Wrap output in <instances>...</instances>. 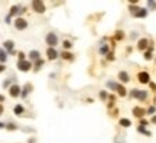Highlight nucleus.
Segmentation results:
<instances>
[{"instance_id":"35","label":"nucleus","mask_w":156,"mask_h":143,"mask_svg":"<svg viewBox=\"0 0 156 143\" xmlns=\"http://www.w3.org/2000/svg\"><path fill=\"white\" fill-rule=\"evenodd\" d=\"M9 84H10V80H6V81H4V83H3V87H4V88H6V87H7V85H9Z\"/></svg>"},{"instance_id":"18","label":"nucleus","mask_w":156,"mask_h":143,"mask_svg":"<svg viewBox=\"0 0 156 143\" xmlns=\"http://www.w3.org/2000/svg\"><path fill=\"white\" fill-rule=\"evenodd\" d=\"M119 125H120L121 127H130V126H132V122H130L129 119H120Z\"/></svg>"},{"instance_id":"13","label":"nucleus","mask_w":156,"mask_h":143,"mask_svg":"<svg viewBox=\"0 0 156 143\" xmlns=\"http://www.w3.org/2000/svg\"><path fill=\"white\" fill-rule=\"evenodd\" d=\"M31 91H32V85H31V84H26V85L23 87V90H22V92H20V97H22V98H26Z\"/></svg>"},{"instance_id":"27","label":"nucleus","mask_w":156,"mask_h":143,"mask_svg":"<svg viewBox=\"0 0 156 143\" xmlns=\"http://www.w3.org/2000/svg\"><path fill=\"white\" fill-rule=\"evenodd\" d=\"M62 46H64L65 49H69V48H72V43H71L69 41H64V42H62Z\"/></svg>"},{"instance_id":"30","label":"nucleus","mask_w":156,"mask_h":143,"mask_svg":"<svg viewBox=\"0 0 156 143\" xmlns=\"http://www.w3.org/2000/svg\"><path fill=\"white\" fill-rule=\"evenodd\" d=\"M100 98H101V100H105V98H107V92H105V91H100Z\"/></svg>"},{"instance_id":"41","label":"nucleus","mask_w":156,"mask_h":143,"mask_svg":"<svg viewBox=\"0 0 156 143\" xmlns=\"http://www.w3.org/2000/svg\"><path fill=\"white\" fill-rule=\"evenodd\" d=\"M3 110H4V108H3V106H1V104H0V116H1V114H3Z\"/></svg>"},{"instance_id":"22","label":"nucleus","mask_w":156,"mask_h":143,"mask_svg":"<svg viewBox=\"0 0 156 143\" xmlns=\"http://www.w3.org/2000/svg\"><path fill=\"white\" fill-rule=\"evenodd\" d=\"M42 64H43V59H38V61L35 62V71H39L41 67H42Z\"/></svg>"},{"instance_id":"39","label":"nucleus","mask_w":156,"mask_h":143,"mask_svg":"<svg viewBox=\"0 0 156 143\" xmlns=\"http://www.w3.org/2000/svg\"><path fill=\"white\" fill-rule=\"evenodd\" d=\"M6 23H10V16H9V15L6 16Z\"/></svg>"},{"instance_id":"29","label":"nucleus","mask_w":156,"mask_h":143,"mask_svg":"<svg viewBox=\"0 0 156 143\" xmlns=\"http://www.w3.org/2000/svg\"><path fill=\"white\" fill-rule=\"evenodd\" d=\"M147 7H149V9H152V10H155V9H156V1H152V0H150V1H147Z\"/></svg>"},{"instance_id":"36","label":"nucleus","mask_w":156,"mask_h":143,"mask_svg":"<svg viewBox=\"0 0 156 143\" xmlns=\"http://www.w3.org/2000/svg\"><path fill=\"white\" fill-rule=\"evenodd\" d=\"M4 70H6V67H4L3 64H0V72H3V71H4Z\"/></svg>"},{"instance_id":"31","label":"nucleus","mask_w":156,"mask_h":143,"mask_svg":"<svg viewBox=\"0 0 156 143\" xmlns=\"http://www.w3.org/2000/svg\"><path fill=\"white\" fill-rule=\"evenodd\" d=\"M155 111H156L155 106H152V107H149V108H147V114H153Z\"/></svg>"},{"instance_id":"14","label":"nucleus","mask_w":156,"mask_h":143,"mask_svg":"<svg viewBox=\"0 0 156 143\" xmlns=\"http://www.w3.org/2000/svg\"><path fill=\"white\" fill-rule=\"evenodd\" d=\"M4 51H9V52H13V46H15V42L13 41H4Z\"/></svg>"},{"instance_id":"9","label":"nucleus","mask_w":156,"mask_h":143,"mask_svg":"<svg viewBox=\"0 0 156 143\" xmlns=\"http://www.w3.org/2000/svg\"><path fill=\"white\" fill-rule=\"evenodd\" d=\"M46 56H48V59L53 61V59H56V58L59 56V54H58V51H56L55 48H48V49H46Z\"/></svg>"},{"instance_id":"40","label":"nucleus","mask_w":156,"mask_h":143,"mask_svg":"<svg viewBox=\"0 0 156 143\" xmlns=\"http://www.w3.org/2000/svg\"><path fill=\"white\" fill-rule=\"evenodd\" d=\"M3 101H4V95H1V94H0V103H3Z\"/></svg>"},{"instance_id":"7","label":"nucleus","mask_w":156,"mask_h":143,"mask_svg":"<svg viewBox=\"0 0 156 143\" xmlns=\"http://www.w3.org/2000/svg\"><path fill=\"white\" fill-rule=\"evenodd\" d=\"M137 80L139 83H142V84H149L150 83V75L146 71H142L137 74Z\"/></svg>"},{"instance_id":"11","label":"nucleus","mask_w":156,"mask_h":143,"mask_svg":"<svg viewBox=\"0 0 156 143\" xmlns=\"http://www.w3.org/2000/svg\"><path fill=\"white\" fill-rule=\"evenodd\" d=\"M119 80H120V83L126 84V83H129V81H130V75H129L126 71H120V72H119Z\"/></svg>"},{"instance_id":"15","label":"nucleus","mask_w":156,"mask_h":143,"mask_svg":"<svg viewBox=\"0 0 156 143\" xmlns=\"http://www.w3.org/2000/svg\"><path fill=\"white\" fill-rule=\"evenodd\" d=\"M13 111H15V114H16V116H22V114L25 113V107H23L22 104H16L15 108H13Z\"/></svg>"},{"instance_id":"43","label":"nucleus","mask_w":156,"mask_h":143,"mask_svg":"<svg viewBox=\"0 0 156 143\" xmlns=\"http://www.w3.org/2000/svg\"><path fill=\"white\" fill-rule=\"evenodd\" d=\"M3 127H6V125L4 123H0V129H3Z\"/></svg>"},{"instance_id":"5","label":"nucleus","mask_w":156,"mask_h":143,"mask_svg":"<svg viewBox=\"0 0 156 143\" xmlns=\"http://www.w3.org/2000/svg\"><path fill=\"white\" fill-rule=\"evenodd\" d=\"M17 68H19V71L26 72L32 68V64H31V61H17Z\"/></svg>"},{"instance_id":"16","label":"nucleus","mask_w":156,"mask_h":143,"mask_svg":"<svg viewBox=\"0 0 156 143\" xmlns=\"http://www.w3.org/2000/svg\"><path fill=\"white\" fill-rule=\"evenodd\" d=\"M17 13H22V10H20V7L19 6H13L12 9H10V12H9V16L12 18V16H15Z\"/></svg>"},{"instance_id":"38","label":"nucleus","mask_w":156,"mask_h":143,"mask_svg":"<svg viewBox=\"0 0 156 143\" xmlns=\"http://www.w3.org/2000/svg\"><path fill=\"white\" fill-rule=\"evenodd\" d=\"M149 85H150V88L152 90H156V85L153 84V83H149Z\"/></svg>"},{"instance_id":"6","label":"nucleus","mask_w":156,"mask_h":143,"mask_svg":"<svg viewBox=\"0 0 156 143\" xmlns=\"http://www.w3.org/2000/svg\"><path fill=\"white\" fill-rule=\"evenodd\" d=\"M15 28H16L17 31H25V29L28 28V22L23 18H17L16 20H15Z\"/></svg>"},{"instance_id":"20","label":"nucleus","mask_w":156,"mask_h":143,"mask_svg":"<svg viewBox=\"0 0 156 143\" xmlns=\"http://www.w3.org/2000/svg\"><path fill=\"white\" fill-rule=\"evenodd\" d=\"M6 59H7V52H6L4 49H0V62H1V64H4V62H6Z\"/></svg>"},{"instance_id":"19","label":"nucleus","mask_w":156,"mask_h":143,"mask_svg":"<svg viewBox=\"0 0 156 143\" xmlns=\"http://www.w3.org/2000/svg\"><path fill=\"white\" fill-rule=\"evenodd\" d=\"M61 56H62V59H65V61H67V59H68V61H72V59H74V55L71 54V52H67V51H64V52L61 54Z\"/></svg>"},{"instance_id":"26","label":"nucleus","mask_w":156,"mask_h":143,"mask_svg":"<svg viewBox=\"0 0 156 143\" xmlns=\"http://www.w3.org/2000/svg\"><path fill=\"white\" fill-rule=\"evenodd\" d=\"M137 132H140V133H143V134H146V136H150V132L145 130V127H143V126H139V127H137Z\"/></svg>"},{"instance_id":"12","label":"nucleus","mask_w":156,"mask_h":143,"mask_svg":"<svg viewBox=\"0 0 156 143\" xmlns=\"http://www.w3.org/2000/svg\"><path fill=\"white\" fill-rule=\"evenodd\" d=\"M133 114H135V117H137V119H142L145 114H146V110L142 107H135L133 108Z\"/></svg>"},{"instance_id":"37","label":"nucleus","mask_w":156,"mask_h":143,"mask_svg":"<svg viewBox=\"0 0 156 143\" xmlns=\"http://www.w3.org/2000/svg\"><path fill=\"white\" fill-rule=\"evenodd\" d=\"M140 125H142V126H146V125H147V122H146V120H143V119H142V120H140Z\"/></svg>"},{"instance_id":"21","label":"nucleus","mask_w":156,"mask_h":143,"mask_svg":"<svg viewBox=\"0 0 156 143\" xmlns=\"http://www.w3.org/2000/svg\"><path fill=\"white\" fill-rule=\"evenodd\" d=\"M29 56H31V59H32V61H35V62H36L38 59H41V58H39V52H38V51H31Z\"/></svg>"},{"instance_id":"4","label":"nucleus","mask_w":156,"mask_h":143,"mask_svg":"<svg viewBox=\"0 0 156 143\" xmlns=\"http://www.w3.org/2000/svg\"><path fill=\"white\" fill-rule=\"evenodd\" d=\"M130 95L135 97V98H137V100H140V101H145L147 98V91H145V90H132Z\"/></svg>"},{"instance_id":"23","label":"nucleus","mask_w":156,"mask_h":143,"mask_svg":"<svg viewBox=\"0 0 156 143\" xmlns=\"http://www.w3.org/2000/svg\"><path fill=\"white\" fill-rule=\"evenodd\" d=\"M152 51H153V48L150 46V48L145 52V59H152Z\"/></svg>"},{"instance_id":"2","label":"nucleus","mask_w":156,"mask_h":143,"mask_svg":"<svg viewBox=\"0 0 156 143\" xmlns=\"http://www.w3.org/2000/svg\"><path fill=\"white\" fill-rule=\"evenodd\" d=\"M32 9H33L36 13H45L46 6H45V3L41 1V0H33V1H32Z\"/></svg>"},{"instance_id":"3","label":"nucleus","mask_w":156,"mask_h":143,"mask_svg":"<svg viewBox=\"0 0 156 143\" xmlns=\"http://www.w3.org/2000/svg\"><path fill=\"white\" fill-rule=\"evenodd\" d=\"M130 13L135 18H146L147 16V9H142V7H130Z\"/></svg>"},{"instance_id":"25","label":"nucleus","mask_w":156,"mask_h":143,"mask_svg":"<svg viewBox=\"0 0 156 143\" xmlns=\"http://www.w3.org/2000/svg\"><path fill=\"white\" fill-rule=\"evenodd\" d=\"M100 54H101V55H107V54H108V45H103V46L100 48Z\"/></svg>"},{"instance_id":"10","label":"nucleus","mask_w":156,"mask_h":143,"mask_svg":"<svg viewBox=\"0 0 156 143\" xmlns=\"http://www.w3.org/2000/svg\"><path fill=\"white\" fill-rule=\"evenodd\" d=\"M147 45H149V41L146 38H142V39H139V42H137V49L145 51V49H147Z\"/></svg>"},{"instance_id":"42","label":"nucleus","mask_w":156,"mask_h":143,"mask_svg":"<svg viewBox=\"0 0 156 143\" xmlns=\"http://www.w3.org/2000/svg\"><path fill=\"white\" fill-rule=\"evenodd\" d=\"M152 123H155V125H156V116H153V117H152Z\"/></svg>"},{"instance_id":"1","label":"nucleus","mask_w":156,"mask_h":143,"mask_svg":"<svg viewBox=\"0 0 156 143\" xmlns=\"http://www.w3.org/2000/svg\"><path fill=\"white\" fill-rule=\"evenodd\" d=\"M45 42H46V45L49 48H55L58 45V36L55 35L53 32H49L48 35L45 36Z\"/></svg>"},{"instance_id":"32","label":"nucleus","mask_w":156,"mask_h":143,"mask_svg":"<svg viewBox=\"0 0 156 143\" xmlns=\"http://www.w3.org/2000/svg\"><path fill=\"white\" fill-rule=\"evenodd\" d=\"M123 32L121 31H119V32H116V39H123Z\"/></svg>"},{"instance_id":"17","label":"nucleus","mask_w":156,"mask_h":143,"mask_svg":"<svg viewBox=\"0 0 156 143\" xmlns=\"http://www.w3.org/2000/svg\"><path fill=\"white\" fill-rule=\"evenodd\" d=\"M116 91L119 92V95H120V97H124V95L127 94V90L124 88L121 84H119V85H117V90H116Z\"/></svg>"},{"instance_id":"28","label":"nucleus","mask_w":156,"mask_h":143,"mask_svg":"<svg viewBox=\"0 0 156 143\" xmlns=\"http://www.w3.org/2000/svg\"><path fill=\"white\" fill-rule=\"evenodd\" d=\"M6 129H7V130H16L17 126L13 125V123H7V125H6Z\"/></svg>"},{"instance_id":"34","label":"nucleus","mask_w":156,"mask_h":143,"mask_svg":"<svg viewBox=\"0 0 156 143\" xmlns=\"http://www.w3.org/2000/svg\"><path fill=\"white\" fill-rule=\"evenodd\" d=\"M107 59H108V61H113V59H114V55L111 54V52H110V54H107Z\"/></svg>"},{"instance_id":"8","label":"nucleus","mask_w":156,"mask_h":143,"mask_svg":"<svg viewBox=\"0 0 156 143\" xmlns=\"http://www.w3.org/2000/svg\"><path fill=\"white\" fill-rule=\"evenodd\" d=\"M20 92H22V90H20V87H19L17 84H13V85L9 88V94H10V97H19V95H20Z\"/></svg>"},{"instance_id":"33","label":"nucleus","mask_w":156,"mask_h":143,"mask_svg":"<svg viewBox=\"0 0 156 143\" xmlns=\"http://www.w3.org/2000/svg\"><path fill=\"white\" fill-rule=\"evenodd\" d=\"M19 61H25V54L23 52H19Z\"/></svg>"},{"instance_id":"24","label":"nucleus","mask_w":156,"mask_h":143,"mask_svg":"<svg viewBox=\"0 0 156 143\" xmlns=\"http://www.w3.org/2000/svg\"><path fill=\"white\" fill-rule=\"evenodd\" d=\"M117 83H113V81H107V87L108 88H111V90H117Z\"/></svg>"}]
</instances>
